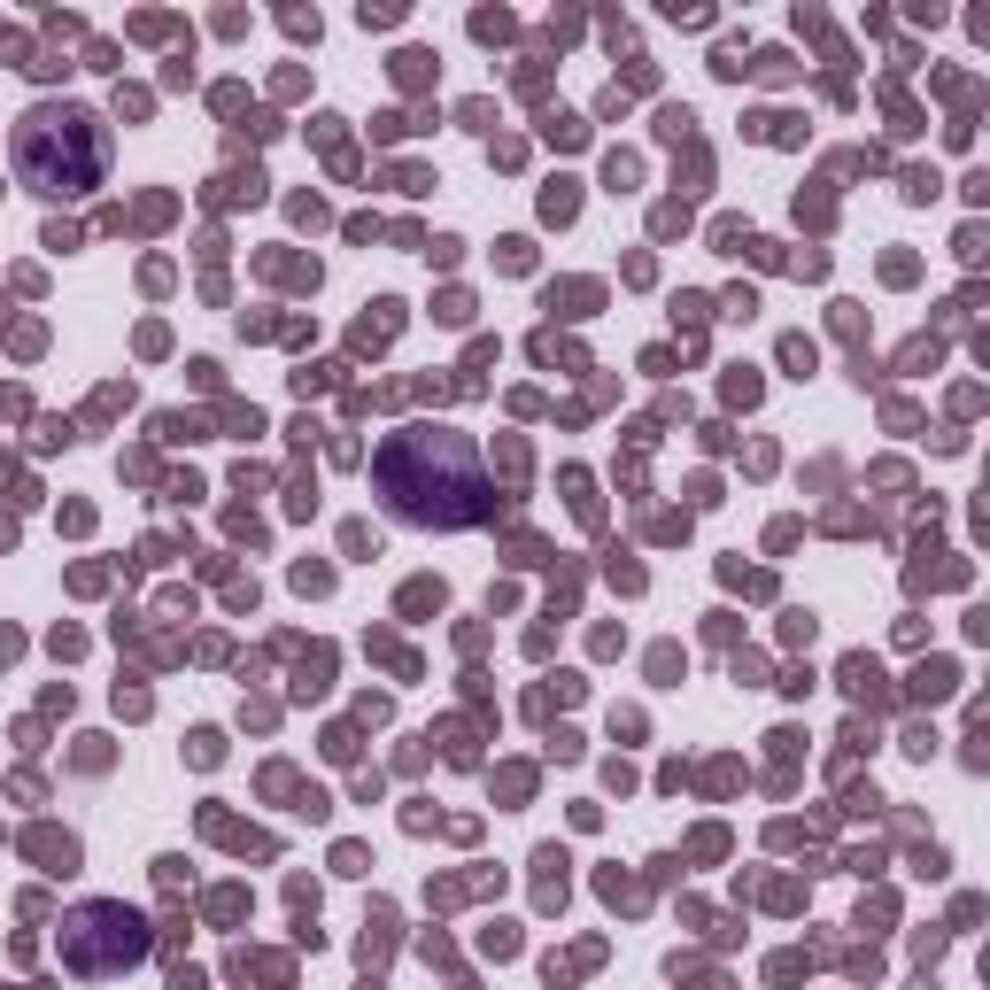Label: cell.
Listing matches in <instances>:
<instances>
[{"mask_svg":"<svg viewBox=\"0 0 990 990\" xmlns=\"http://www.w3.org/2000/svg\"><path fill=\"white\" fill-rule=\"evenodd\" d=\"M372 480L387 495V511L403 526H480L495 519V488L480 480L465 434H441V426H403V434L379 441Z\"/></svg>","mask_w":990,"mask_h":990,"instance_id":"obj_1","label":"cell"},{"mask_svg":"<svg viewBox=\"0 0 990 990\" xmlns=\"http://www.w3.org/2000/svg\"><path fill=\"white\" fill-rule=\"evenodd\" d=\"M101 163H109V132L78 101H47V109H31L16 124V171L39 194H86L101 178Z\"/></svg>","mask_w":990,"mask_h":990,"instance_id":"obj_2","label":"cell"},{"mask_svg":"<svg viewBox=\"0 0 990 990\" xmlns=\"http://www.w3.org/2000/svg\"><path fill=\"white\" fill-rule=\"evenodd\" d=\"M147 944H155V929H147L124 898H93V905H78V913L62 921V967H70V975H86V983L140 967Z\"/></svg>","mask_w":990,"mask_h":990,"instance_id":"obj_3","label":"cell"},{"mask_svg":"<svg viewBox=\"0 0 990 990\" xmlns=\"http://www.w3.org/2000/svg\"><path fill=\"white\" fill-rule=\"evenodd\" d=\"M31 859H47L55 874H70V867H78V844H70V836H55V828H31Z\"/></svg>","mask_w":990,"mask_h":990,"instance_id":"obj_4","label":"cell"},{"mask_svg":"<svg viewBox=\"0 0 990 990\" xmlns=\"http://www.w3.org/2000/svg\"><path fill=\"white\" fill-rule=\"evenodd\" d=\"M542 217H573V186H565V178H557L550 194H542Z\"/></svg>","mask_w":990,"mask_h":990,"instance_id":"obj_5","label":"cell"}]
</instances>
